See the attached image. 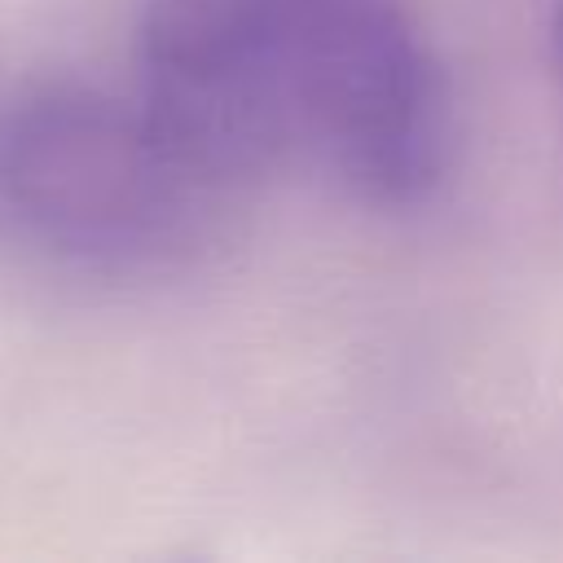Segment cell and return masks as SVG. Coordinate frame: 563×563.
I'll list each match as a JSON object with an SVG mask.
<instances>
[{
	"mask_svg": "<svg viewBox=\"0 0 563 563\" xmlns=\"http://www.w3.org/2000/svg\"><path fill=\"white\" fill-rule=\"evenodd\" d=\"M233 198L136 97L79 84L0 92V242L79 277L150 282L220 242Z\"/></svg>",
	"mask_w": 563,
	"mask_h": 563,
	"instance_id": "cell-1",
	"label": "cell"
},
{
	"mask_svg": "<svg viewBox=\"0 0 563 563\" xmlns=\"http://www.w3.org/2000/svg\"><path fill=\"white\" fill-rule=\"evenodd\" d=\"M282 48L303 167L347 194L405 207L444 172L440 66L400 0H255Z\"/></svg>",
	"mask_w": 563,
	"mask_h": 563,
	"instance_id": "cell-2",
	"label": "cell"
},
{
	"mask_svg": "<svg viewBox=\"0 0 563 563\" xmlns=\"http://www.w3.org/2000/svg\"><path fill=\"white\" fill-rule=\"evenodd\" d=\"M132 97L229 198L303 163L290 75L255 0H150Z\"/></svg>",
	"mask_w": 563,
	"mask_h": 563,
	"instance_id": "cell-3",
	"label": "cell"
},
{
	"mask_svg": "<svg viewBox=\"0 0 563 563\" xmlns=\"http://www.w3.org/2000/svg\"><path fill=\"white\" fill-rule=\"evenodd\" d=\"M550 57H554L559 88H563V0H559V4H554V13H550Z\"/></svg>",
	"mask_w": 563,
	"mask_h": 563,
	"instance_id": "cell-4",
	"label": "cell"
}]
</instances>
